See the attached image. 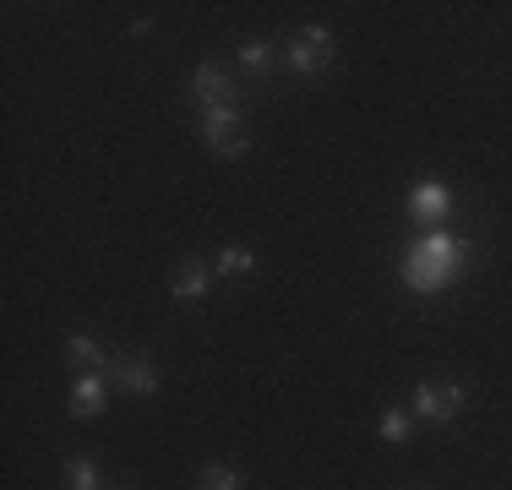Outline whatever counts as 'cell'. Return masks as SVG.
I'll return each instance as SVG.
<instances>
[{
	"mask_svg": "<svg viewBox=\"0 0 512 490\" xmlns=\"http://www.w3.org/2000/svg\"><path fill=\"white\" fill-rule=\"evenodd\" d=\"M273 55H278V49L267 39H246V44H240V66H246L251 77H267V71H273Z\"/></svg>",
	"mask_w": 512,
	"mask_h": 490,
	"instance_id": "8fae6325",
	"label": "cell"
},
{
	"mask_svg": "<svg viewBox=\"0 0 512 490\" xmlns=\"http://www.w3.org/2000/svg\"><path fill=\"white\" fill-rule=\"evenodd\" d=\"M104 403H109V382L99 371H82L77 382H71V403H66V409L77 414V420H99Z\"/></svg>",
	"mask_w": 512,
	"mask_h": 490,
	"instance_id": "52a82bcc",
	"label": "cell"
},
{
	"mask_svg": "<svg viewBox=\"0 0 512 490\" xmlns=\"http://www.w3.org/2000/svg\"><path fill=\"white\" fill-rule=\"evenodd\" d=\"M66 490H104L93 458H66Z\"/></svg>",
	"mask_w": 512,
	"mask_h": 490,
	"instance_id": "5bb4252c",
	"label": "cell"
},
{
	"mask_svg": "<svg viewBox=\"0 0 512 490\" xmlns=\"http://www.w3.org/2000/svg\"><path fill=\"white\" fill-rule=\"evenodd\" d=\"M213 273H218V267H207L202 256L180 262V273H175V300H202L207 284H213Z\"/></svg>",
	"mask_w": 512,
	"mask_h": 490,
	"instance_id": "9c48e42d",
	"label": "cell"
},
{
	"mask_svg": "<svg viewBox=\"0 0 512 490\" xmlns=\"http://www.w3.org/2000/svg\"><path fill=\"white\" fill-rule=\"evenodd\" d=\"M376 431H382V441H393V447H404L409 431H414V414L409 409H387L382 420H376Z\"/></svg>",
	"mask_w": 512,
	"mask_h": 490,
	"instance_id": "4fadbf2b",
	"label": "cell"
},
{
	"mask_svg": "<svg viewBox=\"0 0 512 490\" xmlns=\"http://www.w3.org/2000/svg\"><path fill=\"white\" fill-rule=\"evenodd\" d=\"M218 273H224V278L256 273V251H246V245H224V251H218Z\"/></svg>",
	"mask_w": 512,
	"mask_h": 490,
	"instance_id": "7c38bea8",
	"label": "cell"
},
{
	"mask_svg": "<svg viewBox=\"0 0 512 490\" xmlns=\"http://www.w3.org/2000/svg\"><path fill=\"white\" fill-rule=\"evenodd\" d=\"M197 131H202V142L213 147L218 158H240L251 147V131H246V120H240L235 104H207L197 115Z\"/></svg>",
	"mask_w": 512,
	"mask_h": 490,
	"instance_id": "7a4b0ae2",
	"label": "cell"
},
{
	"mask_svg": "<svg viewBox=\"0 0 512 490\" xmlns=\"http://www.w3.org/2000/svg\"><path fill=\"white\" fill-rule=\"evenodd\" d=\"M66 360H71V371L82 376V371H99V365L109 360V354H104V349H99V343H93L88 333H71V338H66Z\"/></svg>",
	"mask_w": 512,
	"mask_h": 490,
	"instance_id": "30bf717a",
	"label": "cell"
},
{
	"mask_svg": "<svg viewBox=\"0 0 512 490\" xmlns=\"http://www.w3.org/2000/svg\"><path fill=\"white\" fill-rule=\"evenodd\" d=\"M463 262H469V240L447 235V229H425L420 240H409L398 273H404V289L414 294H442L447 284H458Z\"/></svg>",
	"mask_w": 512,
	"mask_h": 490,
	"instance_id": "6da1fadb",
	"label": "cell"
},
{
	"mask_svg": "<svg viewBox=\"0 0 512 490\" xmlns=\"http://www.w3.org/2000/svg\"><path fill=\"white\" fill-rule=\"evenodd\" d=\"M104 490H120V485H104Z\"/></svg>",
	"mask_w": 512,
	"mask_h": 490,
	"instance_id": "2e32d148",
	"label": "cell"
},
{
	"mask_svg": "<svg viewBox=\"0 0 512 490\" xmlns=\"http://www.w3.org/2000/svg\"><path fill=\"white\" fill-rule=\"evenodd\" d=\"M333 55H338V44H333L327 28H300V33L284 39V60H289V71H300V77H322V71L333 66Z\"/></svg>",
	"mask_w": 512,
	"mask_h": 490,
	"instance_id": "3957f363",
	"label": "cell"
},
{
	"mask_svg": "<svg viewBox=\"0 0 512 490\" xmlns=\"http://www.w3.org/2000/svg\"><path fill=\"white\" fill-rule=\"evenodd\" d=\"M202 490H240V474L229 469V463H207V469L197 474Z\"/></svg>",
	"mask_w": 512,
	"mask_h": 490,
	"instance_id": "9a60e30c",
	"label": "cell"
},
{
	"mask_svg": "<svg viewBox=\"0 0 512 490\" xmlns=\"http://www.w3.org/2000/svg\"><path fill=\"white\" fill-rule=\"evenodd\" d=\"M414 414L420 420H431V425H447V420H458L463 414V403H469V392H463L458 382H420L414 387Z\"/></svg>",
	"mask_w": 512,
	"mask_h": 490,
	"instance_id": "277c9868",
	"label": "cell"
},
{
	"mask_svg": "<svg viewBox=\"0 0 512 490\" xmlns=\"http://www.w3.org/2000/svg\"><path fill=\"white\" fill-rule=\"evenodd\" d=\"M191 93L202 98V109H207V104H235V98H240L235 77H229L224 66H213V60H207V66H197V71H191Z\"/></svg>",
	"mask_w": 512,
	"mask_h": 490,
	"instance_id": "ba28073f",
	"label": "cell"
},
{
	"mask_svg": "<svg viewBox=\"0 0 512 490\" xmlns=\"http://www.w3.org/2000/svg\"><path fill=\"white\" fill-rule=\"evenodd\" d=\"M453 213V191L442 180H414L409 186V218L425 229H442V218Z\"/></svg>",
	"mask_w": 512,
	"mask_h": 490,
	"instance_id": "8992f818",
	"label": "cell"
},
{
	"mask_svg": "<svg viewBox=\"0 0 512 490\" xmlns=\"http://www.w3.org/2000/svg\"><path fill=\"white\" fill-rule=\"evenodd\" d=\"M109 382H115L120 392H131V398H153L158 371H153V360L142 349H120V354H109Z\"/></svg>",
	"mask_w": 512,
	"mask_h": 490,
	"instance_id": "5b68a950",
	"label": "cell"
}]
</instances>
